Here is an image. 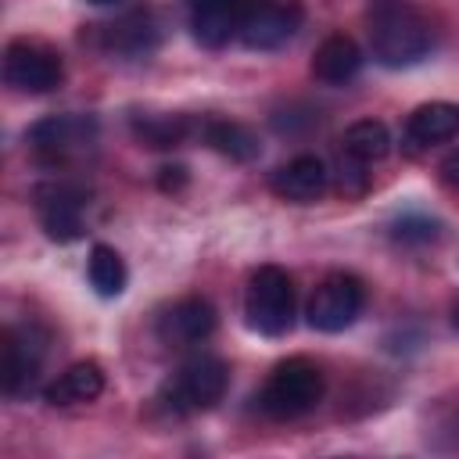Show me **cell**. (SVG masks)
Wrapping results in <instances>:
<instances>
[{"label":"cell","mask_w":459,"mask_h":459,"mask_svg":"<svg viewBox=\"0 0 459 459\" xmlns=\"http://www.w3.org/2000/svg\"><path fill=\"white\" fill-rule=\"evenodd\" d=\"M183 4H186L190 32H194V39L201 47L219 50L237 36L240 14H244V0H183Z\"/></svg>","instance_id":"5bb4252c"},{"label":"cell","mask_w":459,"mask_h":459,"mask_svg":"<svg viewBox=\"0 0 459 459\" xmlns=\"http://www.w3.org/2000/svg\"><path fill=\"white\" fill-rule=\"evenodd\" d=\"M437 233H441V226L434 219H423V215H402L391 226V237L398 244H434Z\"/></svg>","instance_id":"7402d4cb"},{"label":"cell","mask_w":459,"mask_h":459,"mask_svg":"<svg viewBox=\"0 0 459 459\" xmlns=\"http://www.w3.org/2000/svg\"><path fill=\"white\" fill-rule=\"evenodd\" d=\"M366 183H369L366 165L355 161V158H348V154H341V190H344V194H362Z\"/></svg>","instance_id":"603a6c76"},{"label":"cell","mask_w":459,"mask_h":459,"mask_svg":"<svg viewBox=\"0 0 459 459\" xmlns=\"http://www.w3.org/2000/svg\"><path fill=\"white\" fill-rule=\"evenodd\" d=\"M43 337L32 326H7L4 330V394L7 398H22L25 391H32L39 366H43Z\"/></svg>","instance_id":"30bf717a"},{"label":"cell","mask_w":459,"mask_h":459,"mask_svg":"<svg viewBox=\"0 0 459 459\" xmlns=\"http://www.w3.org/2000/svg\"><path fill=\"white\" fill-rule=\"evenodd\" d=\"M323 369L305 359V355H294V359H283L273 366V373L265 377L262 391H258V409L269 416V420H298L305 412H312L323 398Z\"/></svg>","instance_id":"7a4b0ae2"},{"label":"cell","mask_w":459,"mask_h":459,"mask_svg":"<svg viewBox=\"0 0 459 459\" xmlns=\"http://www.w3.org/2000/svg\"><path fill=\"white\" fill-rule=\"evenodd\" d=\"M366 36L373 61L384 68H412L434 50V25L412 0H373Z\"/></svg>","instance_id":"6da1fadb"},{"label":"cell","mask_w":459,"mask_h":459,"mask_svg":"<svg viewBox=\"0 0 459 459\" xmlns=\"http://www.w3.org/2000/svg\"><path fill=\"white\" fill-rule=\"evenodd\" d=\"M133 133L143 147L169 151L190 136V122L183 115H133Z\"/></svg>","instance_id":"44dd1931"},{"label":"cell","mask_w":459,"mask_h":459,"mask_svg":"<svg viewBox=\"0 0 459 459\" xmlns=\"http://www.w3.org/2000/svg\"><path fill=\"white\" fill-rule=\"evenodd\" d=\"M61 79H65V61L54 47H47L43 39H29V36L7 43V50H4V82L14 93L39 97V93L57 90Z\"/></svg>","instance_id":"8992f818"},{"label":"cell","mask_w":459,"mask_h":459,"mask_svg":"<svg viewBox=\"0 0 459 459\" xmlns=\"http://www.w3.org/2000/svg\"><path fill=\"white\" fill-rule=\"evenodd\" d=\"M90 4H118V0H90Z\"/></svg>","instance_id":"484cf974"},{"label":"cell","mask_w":459,"mask_h":459,"mask_svg":"<svg viewBox=\"0 0 459 459\" xmlns=\"http://www.w3.org/2000/svg\"><path fill=\"white\" fill-rule=\"evenodd\" d=\"M459 136V104L452 100H430V104H420L409 118H405V129H402V143L409 154H420V151H430L437 143H448Z\"/></svg>","instance_id":"7c38bea8"},{"label":"cell","mask_w":459,"mask_h":459,"mask_svg":"<svg viewBox=\"0 0 459 459\" xmlns=\"http://www.w3.org/2000/svg\"><path fill=\"white\" fill-rule=\"evenodd\" d=\"M305 11L290 0H251L240 14V43L251 50H276L298 36Z\"/></svg>","instance_id":"9c48e42d"},{"label":"cell","mask_w":459,"mask_h":459,"mask_svg":"<svg viewBox=\"0 0 459 459\" xmlns=\"http://www.w3.org/2000/svg\"><path fill=\"white\" fill-rule=\"evenodd\" d=\"M341 147H344L348 158H355L362 165H373V161L391 154V133H387V126L380 118H359V122H351L344 129Z\"/></svg>","instance_id":"d6986e66"},{"label":"cell","mask_w":459,"mask_h":459,"mask_svg":"<svg viewBox=\"0 0 459 459\" xmlns=\"http://www.w3.org/2000/svg\"><path fill=\"white\" fill-rule=\"evenodd\" d=\"M230 387V366L219 359V355H190L169 380L165 387L158 391V402L176 412V416H186V412H204L212 409L215 402H222Z\"/></svg>","instance_id":"3957f363"},{"label":"cell","mask_w":459,"mask_h":459,"mask_svg":"<svg viewBox=\"0 0 459 459\" xmlns=\"http://www.w3.org/2000/svg\"><path fill=\"white\" fill-rule=\"evenodd\" d=\"M90 194L72 183V179H50V183H39L32 201H36V212H39V222H43V233L57 244H72L82 237L86 230V201Z\"/></svg>","instance_id":"ba28073f"},{"label":"cell","mask_w":459,"mask_h":459,"mask_svg":"<svg viewBox=\"0 0 459 459\" xmlns=\"http://www.w3.org/2000/svg\"><path fill=\"white\" fill-rule=\"evenodd\" d=\"M359 72H362V47L344 32H330L312 54V75L326 86H344Z\"/></svg>","instance_id":"2e32d148"},{"label":"cell","mask_w":459,"mask_h":459,"mask_svg":"<svg viewBox=\"0 0 459 459\" xmlns=\"http://www.w3.org/2000/svg\"><path fill=\"white\" fill-rule=\"evenodd\" d=\"M326 179H330V172L316 154H298V158H290L287 165H280L269 176V186L283 201L312 204V201H319L326 194Z\"/></svg>","instance_id":"9a60e30c"},{"label":"cell","mask_w":459,"mask_h":459,"mask_svg":"<svg viewBox=\"0 0 459 459\" xmlns=\"http://www.w3.org/2000/svg\"><path fill=\"white\" fill-rule=\"evenodd\" d=\"M201 136L212 151L226 154L230 161H255L262 154V143L255 136V129H247L244 122H230V118H212L201 126Z\"/></svg>","instance_id":"ac0fdd59"},{"label":"cell","mask_w":459,"mask_h":459,"mask_svg":"<svg viewBox=\"0 0 459 459\" xmlns=\"http://www.w3.org/2000/svg\"><path fill=\"white\" fill-rule=\"evenodd\" d=\"M366 308V283L351 273H330L308 298V326L319 333H341L348 330Z\"/></svg>","instance_id":"52a82bcc"},{"label":"cell","mask_w":459,"mask_h":459,"mask_svg":"<svg viewBox=\"0 0 459 459\" xmlns=\"http://www.w3.org/2000/svg\"><path fill=\"white\" fill-rule=\"evenodd\" d=\"M161 43V25L151 11H129L100 29V50L115 57H147Z\"/></svg>","instance_id":"4fadbf2b"},{"label":"cell","mask_w":459,"mask_h":459,"mask_svg":"<svg viewBox=\"0 0 459 459\" xmlns=\"http://www.w3.org/2000/svg\"><path fill=\"white\" fill-rule=\"evenodd\" d=\"M441 179L448 186H459V151H452L445 161H441Z\"/></svg>","instance_id":"d4e9b609"},{"label":"cell","mask_w":459,"mask_h":459,"mask_svg":"<svg viewBox=\"0 0 459 459\" xmlns=\"http://www.w3.org/2000/svg\"><path fill=\"white\" fill-rule=\"evenodd\" d=\"M244 319L262 337H283L294 326V280L280 265H258L244 287Z\"/></svg>","instance_id":"277c9868"},{"label":"cell","mask_w":459,"mask_h":459,"mask_svg":"<svg viewBox=\"0 0 459 459\" xmlns=\"http://www.w3.org/2000/svg\"><path fill=\"white\" fill-rule=\"evenodd\" d=\"M104 391V369L97 362H72L65 373H57L47 387H43V402L47 405H82L93 402Z\"/></svg>","instance_id":"e0dca14e"},{"label":"cell","mask_w":459,"mask_h":459,"mask_svg":"<svg viewBox=\"0 0 459 459\" xmlns=\"http://www.w3.org/2000/svg\"><path fill=\"white\" fill-rule=\"evenodd\" d=\"M86 276H90V287L100 294V298H118L126 290V262L122 255L111 247V244H93L90 247V262H86Z\"/></svg>","instance_id":"ffe728a7"},{"label":"cell","mask_w":459,"mask_h":459,"mask_svg":"<svg viewBox=\"0 0 459 459\" xmlns=\"http://www.w3.org/2000/svg\"><path fill=\"white\" fill-rule=\"evenodd\" d=\"M29 151L47 169H65L93 151L97 143V118L93 115H50L29 126L25 133Z\"/></svg>","instance_id":"5b68a950"},{"label":"cell","mask_w":459,"mask_h":459,"mask_svg":"<svg viewBox=\"0 0 459 459\" xmlns=\"http://www.w3.org/2000/svg\"><path fill=\"white\" fill-rule=\"evenodd\" d=\"M158 341L169 344V348H190V344H201L212 337L215 330V308L208 298H179L172 308H165L158 316Z\"/></svg>","instance_id":"8fae6325"},{"label":"cell","mask_w":459,"mask_h":459,"mask_svg":"<svg viewBox=\"0 0 459 459\" xmlns=\"http://www.w3.org/2000/svg\"><path fill=\"white\" fill-rule=\"evenodd\" d=\"M186 183V169L183 165H165V169H158V186L161 190H179Z\"/></svg>","instance_id":"cb8c5ba5"}]
</instances>
